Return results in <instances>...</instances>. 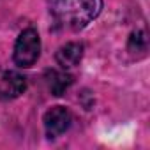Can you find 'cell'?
Returning <instances> with one entry per match:
<instances>
[{
  "label": "cell",
  "mask_w": 150,
  "mask_h": 150,
  "mask_svg": "<svg viewBox=\"0 0 150 150\" xmlns=\"http://www.w3.org/2000/svg\"><path fill=\"white\" fill-rule=\"evenodd\" d=\"M103 11V0H55L51 16L60 30L78 32L92 23Z\"/></svg>",
  "instance_id": "obj_1"
},
{
  "label": "cell",
  "mask_w": 150,
  "mask_h": 150,
  "mask_svg": "<svg viewBox=\"0 0 150 150\" xmlns=\"http://www.w3.org/2000/svg\"><path fill=\"white\" fill-rule=\"evenodd\" d=\"M83 53H85V46L81 42H67L57 51L55 58L62 69H71V67H76L81 62Z\"/></svg>",
  "instance_id": "obj_5"
},
{
  "label": "cell",
  "mask_w": 150,
  "mask_h": 150,
  "mask_svg": "<svg viewBox=\"0 0 150 150\" xmlns=\"http://www.w3.org/2000/svg\"><path fill=\"white\" fill-rule=\"evenodd\" d=\"M145 50H146V37H145V32H141V30L132 32L131 37H129V51H131V53H136V51L143 53Z\"/></svg>",
  "instance_id": "obj_7"
},
{
  "label": "cell",
  "mask_w": 150,
  "mask_h": 150,
  "mask_svg": "<svg viewBox=\"0 0 150 150\" xmlns=\"http://www.w3.org/2000/svg\"><path fill=\"white\" fill-rule=\"evenodd\" d=\"M27 88V80L16 71H4L0 74V97L14 99Z\"/></svg>",
  "instance_id": "obj_4"
},
{
  "label": "cell",
  "mask_w": 150,
  "mask_h": 150,
  "mask_svg": "<svg viewBox=\"0 0 150 150\" xmlns=\"http://www.w3.org/2000/svg\"><path fill=\"white\" fill-rule=\"evenodd\" d=\"M71 122H72V115L64 106H53L44 113V129L48 138L51 139L64 134L71 127Z\"/></svg>",
  "instance_id": "obj_3"
},
{
  "label": "cell",
  "mask_w": 150,
  "mask_h": 150,
  "mask_svg": "<svg viewBox=\"0 0 150 150\" xmlns=\"http://www.w3.org/2000/svg\"><path fill=\"white\" fill-rule=\"evenodd\" d=\"M46 83L53 96H64L65 90L72 85V76L65 71H48L46 72Z\"/></svg>",
  "instance_id": "obj_6"
},
{
  "label": "cell",
  "mask_w": 150,
  "mask_h": 150,
  "mask_svg": "<svg viewBox=\"0 0 150 150\" xmlns=\"http://www.w3.org/2000/svg\"><path fill=\"white\" fill-rule=\"evenodd\" d=\"M41 55V37L35 28H27L20 34L14 44V64L18 67H32Z\"/></svg>",
  "instance_id": "obj_2"
}]
</instances>
